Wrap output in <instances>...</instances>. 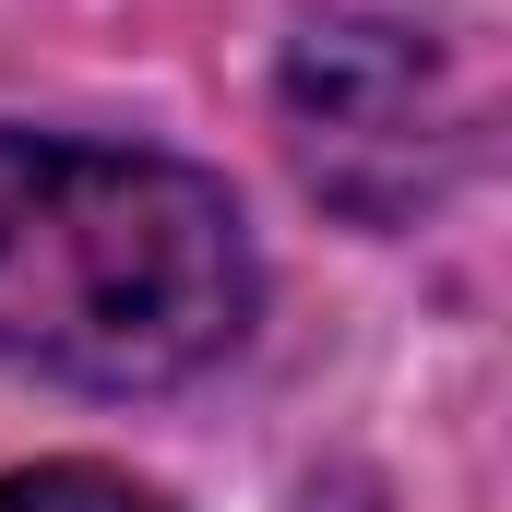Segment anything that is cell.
<instances>
[{
	"mask_svg": "<svg viewBox=\"0 0 512 512\" xmlns=\"http://www.w3.org/2000/svg\"><path fill=\"white\" fill-rule=\"evenodd\" d=\"M251 334V227L227 179L0 131V358L72 393H167Z\"/></svg>",
	"mask_w": 512,
	"mask_h": 512,
	"instance_id": "6da1fadb",
	"label": "cell"
},
{
	"mask_svg": "<svg viewBox=\"0 0 512 512\" xmlns=\"http://www.w3.org/2000/svg\"><path fill=\"white\" fill-rule=\"evenodd\" d=\"M417 84H429L417 36H393V24H334V36L298 48L286 108H298V155L334 203L393 215L417 191Z\"/></svg>",
	"mask_w": 512,
	"mask_h": 512,
	"instance_id": "7a4b0ae2",
	"label": "cell"
},
{
	"mask_svg": "<svg viewBox=\"0 0 512 512\" xmlns=\"http://www.w3.org/2000/svg\"><path fill=\"white\" fill-rule=\"evenodd\" d=\"M0 512H179V501H155L120 465H24L0 477Z\"/></svg>",
	"mask_w": 512,
	"mask_h": 512,
	"instance_id": "3957f363",
	"label": "cell"
}]
</instances>
